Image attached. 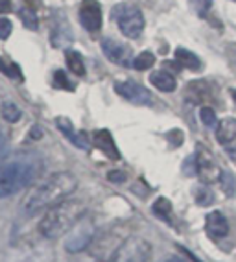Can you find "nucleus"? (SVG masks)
<instances>
[{
  "mask_svg": "<svg viewBox=\"0 0 236 262\" xmlns=\"http://www.w3.org/2000/svg\"><path fill=\"white\" fill-rule=\"evenodd\" d=\"M153 63H155V56H153L151 52H142V54H138V56L133 59L131 65L135 67L137 71H148V69L153 67Z\"/></svg>",
  "mask_w": 236,
  "mask_h": 262,
  "instance_id": "obj_20",
  "label": "nucleus"
},
{
  "mask_svg": "<svg viewBox=\"0 0 236 262\" xmlns=\"http://www.w3.org/2000/svg\"><path fill=\"white\" fill-rule=\"evenodd\" d=\"M80 23L87 32H98L102 28V6L96 0H81Z\"/></svg>",
  "mask_w": 236,
  "mask_h": 262,
  "instance_id": "obj_8",
  "label": "nucleus"
},
{
  "mask_svg": "<svg viewBox=\"0 0 236 262\" xmlns=\"http://www.w3.org/2000/svg\"><path fill=\"white\" fill-rule=\"evenodd\" d=\"M54 87H57V89H63V91H72L74 89V85L68 81V78H66V74L63 71H56L54 72Z\"/></svg>",
  "mask_w": 236,
  "mask_h": 262,
  "instance_id": "obj_24",
  "label": "nucleus"
},
{
  "mask_svg": "<svg viewBox=\"0 0 236 262\" xmlns=\"http://www.w3.org/2000/svg\"><path fill=\"white\" fill-rule=\"evenodd\" d=\"M56 124H57V127L63 131V135H65L68 141L74 142L78 148L89 150V141H87L85 133H78V131L74 129V126H72V122L68 120V118H57Z\"/></svg>",
  "mask_w": 236,
  "mask_h": 262,
  "instance_id": "obj_14",
  "label": "nucleus"
},
{
  "mask_svg": "<svg viewBox=\"0 0 236 262\" xmlns=\"http://www.w3.org/2000/svg\"><path fill=\"white\" fill-rule=\"evenodd\" d=\"M207 233L213 238H225L229 234V222L220 211H213L207 214Z\"/></svg>",
  "mask_w": 236,
  "mask_h": 262,
  "instance_id": "obj_12",
  "label": "nucleus"
},
{
  "mask_svg": "<svg viewBox=\"0 0 236 262\" xmlns=\"http://www.w3.org/2000/svg\"><path fill=\"white\" fill-rule=\"evenodd\" d=\"M126 246V238L118 236L114 233H104L100 236H95L92 244L89 246L90 257L100 262H111L116 258V255L122 251Z\"/></svg>",
  "mask_w": 236,
  "mask_h": 262,
  "instance_id": "obj_4",
  "label": "nucleus"
},
{
  "mask_svg": "<svg viewBox=\"0 0 236 262\" xmlns=\"http://www.w3.org/2000/svg\"><path fill=\"white\" fill-rule=\"evenodd\" d=\"M66 63H68V69L76 76H85V65H83V57H81L80 52H74V50L66 52Z\"/></svg>",
  "mask_w": 236,
  "mask_h": 262,
  "instance_id": "obj_18",
  "label": "nucleus"
},
{
  "mask_svg": "<svg viewBox=\"0 0 236 262\" xmlns=\"http://www.w3.org/2000/svg\"><path fill=\"white\" fill-rule=\"evenodd\" d=\"M11 30H13V24L8 19H0V39H8L11 35Z\"/></svg>",
  "mask_w": 236,
  "mask_h": 262,
  "instance_id": "obj_28",
  "label": "nucleus"
},
{
  "mask_svg": "<svg viewBox=\"0 0 236 262\" xmlns=\"http://www.w3.org/2000/svg\"><path fill=\"white\" fill-rule=\"evenodd\" d=\"M192 6H194V10H196V13H198L201 19H205L207 13L210 11V8H213V0H192Z\"/></svg>",
  "mask_w": 236,
  "mask_h": 262,
  "instance_id": "obj_26",
  "label": "nucleus"
},
{
  "mask_svg": "<svg viewBox=\"0 0 236 262\" xmlns=\"http://www.w3.org/2000/svg\"><path fill=\"white\" fill-rule=\"evenodd\" d=\"M194 170L199 176V179L203 183H214L222 179V168L218 166L214 155L208 151V148H205L203 144H198L196 148V155H194Z\"/></svg>",
  "mask_w": 236,
  "mask_h": 262,
  "instance_id": "obj_6",
  "label": "nucleus"
},
{
  "mask_svg": "<svg viewBox=\"0 0 236 262\" xmlns=\"http://www.w3.org/2000/svg\"><path fill=\"white\" fill-rule=\"evenodd\" d=\"M96 236V229L92 220H87V218H81L78 224L70 229V234L66 236L65 248L66 251L70 253H80L83 249H87L92 244Z\"/></svg>",
  "mask_w": 236,
  "mask_h": 262,
  "instance_id": "obj_7",
  "label": "nucleus"
},
{
  "mask_svg": "<svg viewBox=\"0 0 236 262\" xmlns=\"http://www.w3.org/2000/svg\"><path fill=\"white\" fill-rule=\"evenodd\" d=\"M8 157V139L4 135H0V163Z\"/></svg>",
  "mask_w": 236,
  "mask_h": 262,
  "instance_id": "obj_29",
  "label": "nucleus"
},
{
  "mask_svg": "<svg viewBox=\"0 0 236 262\" xmlns=\"http://www.w3.org/2000/svg\"><path fill=\"white\" fill-rule=\"evenodd\" d=\"M113 15L118 23V28L126 37L137 39L144 30V17H142L138 8L120 4L113 10Z\"/></svg>",
  "mask_w": 236,
  "mask_h": 262,
  "instance_id": "obj_5",
  "label": "nucleus"
},
{
  "mask_svg": "<svg viewBox=\"0 0 236 262\" xmlns=\"http://www.w3.org/2000/svg\"><path fill=\"white\" fill-rule=\"evenodd\" d=\"M43 157L35 151H19L0 163V198L17 194L43 173Z\"/></svg>",
  "mask_w": 236,
  "mask_h": 262,
  "instance_id": "obj_1",
  "label": "nucleus"
},
{
  "mask_svg": "<svg viewBox=\"0 0 236 262\" xmlns=\"http://www.w3.org/2000/svg\"><path fill=\"white\" fill-rule=\"evenodd\" d=\"M83 214H85L83 203L78 200H65L48 209L39 224V231L44 238L56 240L63 234L70 233V229L83 218Z\"/></svg>",
  "mask_w": 236,
  "mask_h": 262,
  "instance_id": "obj_3",
  "label": "nucleus"
},
{
  "mask_svg": "<svg viewBox=\"0 0 236 262\" xmlns=\"http://www.w3.org/2000/svg\"><path fill=\"white\" fill-rule=\"evenodd\" d=\"M102 52H104L109 61H113L116 65L126 67L131 61V48L118 42L116 39H104L102 41Z\"/></svg>",
  "mask_w": 236,
  "mask_h": 262,
  "instance_id": "obj_9",
  "label": "nucleus"
},
{
  "mask_svg": "<svg viewBox=\"0 0 236 262\" xmlns=\"http://www.w3.org/2000/svg\"><path fill=\"white\" fill-rule=\"evenodd\" d=\"M234 100H236V93H234Z\"/></svg>",
  "mask_w": 236,
  "mask_h": 262,
  "instance_id": "obj_34",
  "label": "nucleus"
},
{
  "mask_svg": "<svg viewBox=\"0 0 236 262\" xmlns=\"http://www.w3.org/2000/svg\"><path fill=\"white\" fill-rule=\"evenodd\" d=\"M216 139L220 144H223L225 148L232 146L236 142V118L227 117L223 120H220L216 127Z\"/></svg>",
  "mask_w": 236,
  "mask_h": 262,
  "instance_id": "obj_13",
  "label": "nucleus"
},
{
  "mask_svg": "<svg viewBox=\"0 0 236 262\" xmlns=\"http://www.w3.org/2000/svg\"><path fill=\"white\" fill-rule=\"evenodd\" d=\"M114 91H116L122 98L129 100L133 103H150L151 102V96L142 85L135 83V81H118L114 85Z\"/></svg>",
  "mask_w": 236,
  "mask_h": 262,
  "instance_id": "obj_10",
  "label": "nucleus"
},
{
  "mask_svg": "<svg viewBox=\"0 0 236 262\" xmlns=\"http://www.w3.org/2000/svg\"><path fill=\"white\" fill-rule=\"evenodd\" d=\"M19 17H20V20H22V24L28 30H37V26H39L37 13H35L32 8H22V10L19 11Z\"/></svg>",
  "mask_w": 236,
  "mask_h": 262,
  "instance_id": "obj_22",
  "label": "nucleus"
},
{
  "mask_svg": "<svg viewBox=\"0 0 236 262\" xmlns=\"http://www.w3.org/2000/svg\"><path fill=\"white\" fill-rule=\"evenodd\" d=\"M150 83L155 87V89L162 91V93H172L177 87V81H175L174 74L168 71H155L151 72L150 76Z\"/></svg>",
  "mask_w": 236,
  "mask_h": 262,
  "instance_id": "obj_15",
  "label": "nucleus"
},
{
  "mask_svg": "<svg viewBox=\"0 0 236 262\" xmlns=\"http://www.w3.org/2000/svg\"><path fill=\"white\" fill-rule=\"evenodd\" d=\"M153 212H155L159 218L162 220L170 222V216H172V203L166 200V198H159L155 203H153Z\"/></svg>",
  "mask_w": 236,
  "mask_h": 262,
  "instance_id": "obj_21",
  "label": "nucleus"
},
{
  "mask_svg": "<svg viewBox=\"0 0 236 262\" xmlns=\"http://www.w3.org/2000/svg\"><path fill=\"white\" fill-rule=\"evenodd\" d=\"M92 142L98 150H102V154H105L109 159H120V151H118L116 144H114L113 137L107 129H100L92 133Z\"/></svg>",
  "mask_w": 236,
  "mask_h": 262,
  "instance_id": "obj_11",
  "label": "nucleus"
},
{
  "mask_svg": "<svg viewBox=\"0 0 236 262\" xmlns=\"http://www.w3.org/2000/svg\"><path fill=\"white\" fill-rule=\"evenodd\" d=\"M164 71L179 72L181 71V63H179V61H166V63H164Z\"/></svg>",
  "mask_w": 236,
  "mask_h": 262,
  "instance_id": "obj_31",
  "label": "nucleus"
},
{
  "mask_svg": "<svg viewBox=\"0 0 236 262\" xmlns=\"http://www.w3.org/2000/svg\"><path fill=\"white\" fill-rule=\"evenodd\" d=\"M107 178H109V181H113V183H122L124 179H126V173L124 172H109Z\"/></svg>",
  "mask_w": 236,
  "mask_h": 262,
  "instance_id": "obj_30",
  "label": "nucleus"
},
{
  "mask_svg": "<svg viewBox=\"0 0 236 262\" xmlns=\"http://www.w3.org/2000/svg\"><path fill=\"white\" fill-rule=\"evenodd\" d=\"M11 10L10 0H0V13H8Z\"/></svg>",
  "mask_w": 236,
  "mask_h": 262,
  "instance_id": "obj_32",
  "label": "nucleus"
},
{
  "mask_svg": "<svg viewBox=\"0 0 236 262\" xmlns=\"http://www.w3.org/2000/svg\"><path fill=\"white\" fill-rule=\"evenodd\" d=\"M164 262H184V260H181V258H177V257H172V258H168V260H164Z\"/></svg>",
  "mask_w": 236,
  "mask_h": 262,
  "instance_id": "obj_33",
  "label": "nucleus"
},
{
  "mask_svg": "<svg viewBox=\"0 0 236 262\" xmlns=\"http://www.w3.org/2000/svg\"><path fill=\"white\" fill-rule=\"evenodd\" d=\"M20 109L17 103L13 102H4L2 103V117H4L6 122H11V124H15V122H19L20 118Z\"/></svg>",
  "mask_w": 236,
  "mask_h": 262,
  "instance_id": "obj_19",
  "label": "nucleus"
},
{
  "mask_svg": "<svg viewBox=\"0 0 236 262\" xmlns=\"http://www.w3.org/2000/svg\"><path fill=\"white\" fill-rule=\"evenodd\" d=\"M196 202H198L199 205H203V207L213 205V203H214V194H213V190H210V188H207V187L196 188Z\"/></svg>",
  "mask_w": 236,
  "mask_h": 262,
  "instance_id": "obj_23",
  "label": "nucleus"
},
{
  "mask_svg": "<svg viewBox=\"0 0 236 262\" xmlns=\"http://www.w3.org/2000/svg\"><path fill=\"white\" fill-rule=\"evenodd\" d=\"M199 117H201V122H203L205 126H214V124H216V113L210 107L199 109Z\"/></svg>",
  "mask_w": 236,
  "mask_h": 262,
  "instance_id": "obj_27",
  "label": "nucleus"
},
{
  "mask_svg": "<svg viewBox=\"0 0 236 262\" xmlns=\"http://www.w3.org/2000/svg\"><path fill=\"white\" fill-rule=\"evenodd\" d=\"M150 253H151L150 244L146 240H138V242H135V246L131 248V251H129V255L126 257L124 262H148Z\"/></svg>",
  "mask_w": 236,
  "mask_h": 262,
  "instance_id": "obj_17",
  "label": "nucleus"
},
{
  "mask_svg": "<svg viewBox=\"0 0 236 262\" xmlns=\"http://www.w3.org/2000/svg\"><path fill=\"white\" fill-rule=\"evenodd\" d=\"M78 187V179L70 172H57L52 173L44 181L37 183L30 190V194L24 200V214L35 216L41 211H48L50 207L68 200L72 192Z\"/></svg>",
  "mask_w": 236,
  "mask_h": 262,
  "instance_id": "obj_2",
  "label": "nucleus"
},
{
  "mask_svg": "<svg viewBox=\"0 0 236 262\" xmlns=\"http://www.w3.org/2000/svg\"><path fill=\"white\" fill-rule=\"evenodd\" d=\"M175 61H179L181 67H184V69H190V71H199L201 69V59H199L196 54H192L190 50H186V48L179 47L175 48Z\"/></svg>",
  "mask_w": 236,
  "mask_h": 262,
  "instance_id": "obj_16",
  "label": "nucleus"
},
{
  "mask_svg": "<svg viewBox=\"0 0 236 262\" xmlns=\"http://www.w3.org/2000/svg\"><path fill=\"white\" fill-rule=\"evenodd\" d=\"M0 71L4 72L6 76H10V78H17V80H22V72L17 65L13 63H6L2 57H0Z\"/></svg>",
  "mask_w": 236,
  "mask_h": 262,
  "instance_id": "obj_25",
  "label": "nucleus"
},
{
  "mask_svg": "<svg viewBox=\"0 0 236 262\" xmlns=\"http://www.w3.org/2000/svg\"><path fill=\"white\" fill-rule=\"evenodd\" d=\"M234 2H236V0H234Z\"/></svg>",
  "mask_w": 236,
  "mask_h": 262,
  "instance_id": "obj_35",
  "label": "nucleus"
}]
</instances>
